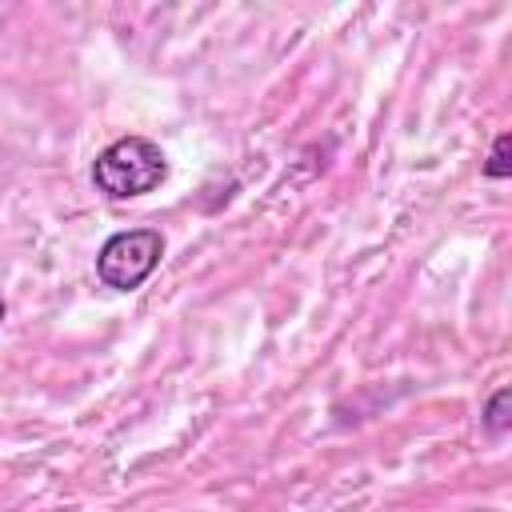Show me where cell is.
Here are the masks:
<instances>
[{
  "label": "cell",
  "instance_id": "obj_3",
  "mask_svg": "<svg viewBox=\"0 0 512 512\" xmlns=\"http://www.w3.org/2000/svg\"><path fill=\"white\" fill-rule=\"evenodd\" d=\"M480 424H484L488 436H504V432L512 428V388H496V392L484 400Z\"/></svg>",
  "mask_w": 512,
  "mask_h": 512
},
{
  "label": "cell",
  "instance_id": "obj_5",
  "mask_svg": "<svg viewBox=\"0 0 512 512\" xmlns=\"http://www.w3.org/2000/svg\"><path fill=\"white\" fill-rule=\"evenodd\" d=\"M4 316H8V304H4V296H0V324H4Z\"/></svg>",
  "mask_w": 512,
  "mask_h": 512
},
{
  "label": "cell",
  "instance_id": "obj_1",
  "mask_svg": "<svg viewBox=\"0 0 512 512\" xmlns=\"http://www.w3.org/2000/svg\"><path fill=\"white\" fill-rule=\"evenodd\" d=\"M168 176V160L148 136H120L92 160V184L108 200H132L160 188Z\"/></svg>",
  "mask_w": 512,
  "mask_h": 512
},
{
  "label": "cell",
  "instance_id": "obj_4",
  "mask_svg": "<svg viewBox=\"0 0 512 512\" xmlns=\"http://www.w3.org/2000/svg\"><path fill=\"white\" fill-rule=\"evenodd\" d=\"M484 176L488 180H508L512 176V132H500L492 140V152L484 160Z\"/></svg>",
  "mask_w": 512,
  "mask_h": 512
},
{
  "label": "cell",
  "instance_id": "obj_2",
  "mask_svg": "<svg viewBox=\"0 0 512 512\" xmlns=\"http://www.w3.org/2000/svg\"><path fill=\"white\" fill-rule=\"evenodd\" d=\"M164 236L156 228H128L112 232L96 252V276L112 292H136L160 264Z\"/></svg>",
  "mask_w": 512,
  "mask_h": 512
}]
</instances>
